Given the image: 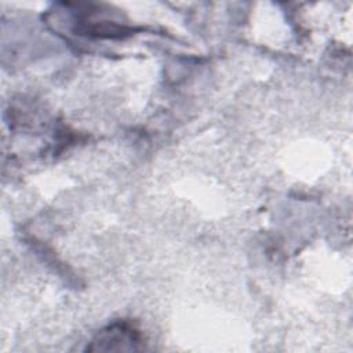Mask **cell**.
Segmentation results:
<instances>
[{"label":"cell","mask_w":353,"mask_h":353,"mask_svg":"<svg viewBox=\"0 0 353 353\" xmlns=\"http://www.w3.org/2000/svg\"><path fill=\"white\" fill-rule=\"evenodd\" d=\"M142 342L139 331L128 323H117L101 331L90 350H134Z\"/></svg>","instance_id":"cell-1"}]
</instances>
